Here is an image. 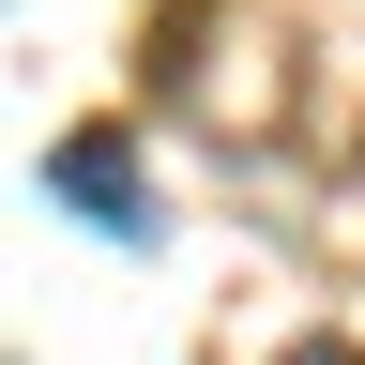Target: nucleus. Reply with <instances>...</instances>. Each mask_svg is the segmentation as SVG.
Listing matches in <instances>:
<instances>
[{
  "label": "nucleus",
  "instance_id": "obj_1",
  "mask_svg": "<svg viewBox=\"0 0 365 365\" xmlns=\"http://www.w3.org/2000/svg\"><path fill=\"white\" fill-rule=\"evenodd\" d=\"M46 198H61V213H91L107 244H153V228H168V198L137 182V137H122V122H76L61 153H46Z\"/></svg>",
  "mask_w": 365,
  "mask_h": 365
},
{
  "label": "nucleus",
  "instance_id": "obj_2",
  "mask_svg": "<svg viewBox=\"0 0 365 365\" xmlns=\"http://www.w3.org/2000/svg\"><path fill=\"white\" fill-rule=\"evenodd\" d=\"M274 365H365V350H335V335H304V350H274Z\"/></svg>",
  "mask_w": 365,
  "mask_h": 365
}]
</instances>
